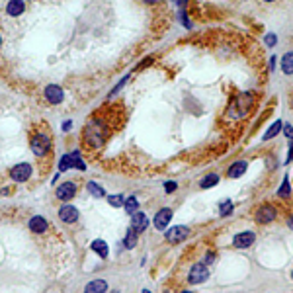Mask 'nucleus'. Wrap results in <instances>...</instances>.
Returning a JSON list of instances; mask_svg holds the SVG:
<instances>
[{
  "label": "nucleus",
  "mask_w": 293,
  "mask_h": 293,
  "mask_svg": "<svg viewBox=\"0 0 293 293\" xmlns=\"http://www.w3.org/2000/svg\"><path fill=\"white\" fill-rule=\"evenodd\" d=\"M108 137H110V123H108V119L102 117V116H96L84 127L82 145H84L86 151L94 153V149H102L104 147V143L108 141Z\"/></svg>",
  "instance_id": "obj_1"
},
{
  "label": "nucleus",
  "mask_w": 293,
  "mask_h": 293,
  "mask_svg": "<svg viewBox=\"0 0 293 293\" xmlns=\"http://www.w3.org/2000/svg\"><path fill=\"white\" fill-rule=\"evenodd\" d=\"M250 106H252V94L250 92H242L236 100L231 102V106H229L227 110V117L229 119H240V117H244L248 114Z\"/></svg>",
  "instance_id": "obj_2"
},
{
  "label": "nucleus",
  "mask_w": 293,
  "mask_h": 293,
  "mask_svg": "<svg viewBox=\"0 0 293 293\" xmlns=\"http://www.w3.org/2000/svg\"><path fill=\"white\" fill-rule=\"evenodd\" d=\"M30 147H32V153L37 159L47 157L51 153V137H49V133H45V131H33Z\"/></svg>",
  "instance_id": "obj_3"
},
{
  "label": "nucleus",
  "mask_w": 293,
  "mask_h": 293,
  "mask_svg": "<svg viewBox=\"0 0 293 293\" xmlns=\"http://www.w3.org/2000/svg\"><path fill=\"white\" fill-rule=\"evenodd\" d=\"M276 217H278V209L274 205H270V203L260 205L256 209V215H254V219H256L258 225H270L272 221H276Z\"/></svg>",
  "instance_id": "obj_4"
},
{
  "label": "nucleus",
  "mask_w": 293,
  "mask_h": 293,
  "mask_svg": "<svg viewBox=\"0 0 293 293\" xmlns=\"http://www.w3.org/2000/svg\"><path fill=\"white\" fill-rule=\"evenodd\" d=\"M32 164L30 163H20L16 164V166H12V170H10V178L14 180V182H28L30 178H32Z\"/></svg>",
  "instance_id": "obj_5"
},
{
  "label": "nucleus",
  "mask_w": 293,
  "mask_h": 293,
  "mask_svg": "<svg viewBox=\"0 0 293 293\" xmlns=\"http://www.w3.org/2000/svg\"><path fill=\"white\" fill-rule=\"evenodd\" d=\"M209 278V270H207V266L203 264V262H199V264H194L192 268H190V274H188V282L195 286V284H203L205 280Z\"/></svg>",
  "instance_id": "obj_6"
},
{
  "label": "nucleus",
  "mask_w": 293,
  "mask_h": 293,
  "mask_svg": "<svg viewBox=\"0 0 293 293\" xmlns=\"http://www.w3.org/2000/svg\"><path fill=\"white\" fill-rule=\"evenodd\" d=\"M188 234H190V229L186 227V225H176V227L168 229V231L164 233V236H166V240H168L170 244H178V242L186 240Z\"/></svg>",
  "instance_id": "obj_7"
},
{
  "label": "nucleus",
  "mask_w": 293,
  "mask_h": 293,
  "mask_svg": "<svg viewBox=\"0 0 293 293\" xmlns=\"http://www.w3.org/2000/svg\"><path fill=\"white\" fill-rule=\"evenodd\" d=\"M68 168H80V170H84L86 168V164L80 161V153L78 151H72L70 155H65L63 159H61V163H59V170L61 172H65Z\"/></svg>",
  "instance_id": "obj_8"
},
{
  "label": "nucleus",
  "mask_w": 293,
  "mask_h": 293,
  "mask_svg": "<svg viewBox=\"0 0 293 293\" xmlns=\"http://www.w3.org/2000/svg\"><path fill=\"white\" fill-rule=\"evenodd\" d=\"M254 240H256V234L250 233V231H244V233L234 234V238H233V246H234V248H248V246L254 244Z\"/></svg>",
  "instance_id": "obj_9"
},
{
  "label": "nucleus",
  "mask_w": 293,
  "mask_h": 293,
  "mask_svg": "<svg viewBox=\"0 0 293 293\" xmlns=\"http://www.w3.org/2000/svg\"><path fill=\"white\" fill-rule=\"evenodd\" d=\"M172 221V209L170 207H163L157 215H155V229L157 231H166V227H168V223Z\"/></svg>",
  "instance_id": "obj_10"
},
{
  "label": "nucleus",
  "mask_w": 293,
  "mask_h": 293,
  "mask_svg": "<svg viewBox=\"0 0 293 293\" xmlns=\"http://www.w3.org/2000/svg\"><path fill=\"white\" fill-rule=\"evenodd\" d=\"M59 219L66 223V225H72V223H76L78 221V209L74 207V205H63L61 209H59Z\"/></svg>",
  "instance_id": "obj_11"
},
{
  "label": "nucleus",
  "mask_w": 293,
  "mask_h": 293,
  "mask_svg": "<svg viewBox=\"0 0 293 293\" xmlns=\"http://www.w3.org/2000/svg\"><path fill=\"white\" fill-rule=\"evenodd\" d=\"M45 98H47L49 104H61V102L65 100V92H63L61 86H57V84H49V86L45 88Z\"/></svg>",
  "instance_id": "obj_12"
},
{
  "label": "nucleus",
  "mask_w": 293,
  "mask_h": 293,
  "mask_svg": "<svg viewBox=\"0 0 293 293\" xmlns=\"http://www.w3.org/2000/svg\"><path fill=\"white\" fill-rule=\"evenodd\" d=\"M76 195V184L74 182H63L59 188H57V197L63 199V201H68Z\"/></svg>",
  "instance_id": "obj_13"
},
{
  "label": "nucleus",
  "mask_w": 293,
  "mask_h": 293,
  "mask_svg": "<svg viewBox=\"0 0 293 293\" xmlns=\"http://www.w3.org/2000/svg\"><path fill=\"white\" fill-rule=\"evenodd\" d=\"M30 231L35 233V234H43V233H47V229H49V221L45 219V217H41V215H35L30 219Z\"/></svg>",
  "instance_id": "obj_14"
},
{
  "label": "nucleus",
  "mask_w": 293,
  "mask_h": 293,
  "mask_svg": "<svg viewBox=\"0 0 293 293\" xmlns=\"http://www.w3.org/2000/svg\"><path fill=\"white\" fill-rule=\"evenodd\" d=\"M149 225V219H147V215L145 213H141V211H135L133 215H131V227L135 229L137 233H143L145 229Z\"/></svg>",
  "instance_id": "obj_15"
},
{
  "label": "nucleus",
  "mask_w": 293,
  "mask_h": 293,
  "mask_svg": "<svg viewBox=\"0 0 293 293\" xmlns=\"http://www.w3.org/2000/svg\"><path fill=\"white\" fill-rule=\"evenodd\" d=\"M106 292H108V282L106 280H92L84 288V293H106Z\"/></svg>",
  "instance_id": "obj_16"
},
{
  "label": "nucleus",
  "mask_w": 293,
  "mask_h": 293,
  "mask_svg": "<svg viewBox=\"0 0 293 293\" xmlns=\"http://www.w3.org/2000/svg\"><path fill=\"white\" fill-rule=\"evenodd\" d=\"M24 10H26L24 0H10V2H8V6H6V12H8V16H12V18L20 16Z\"/></svg>",
  "instance_id": "obj_17"
},
{
  "label": "nucleus",
  "mask_w": 293,
  "mask_h": 293,
  "mask_svg": "<svg viewBox=\"0 0 293 293\" xmlns=\"http://www.w3.org/2000/svg\"><path fill=\"white\" fill-rule=\"evenodd\" d=\"M246 168H248L246 161H238V163H234L227 170V176H229V178H240V176L246 172Z\"/></svg>",
  "instance_id": "obj_18"
},
{
  "label": "nucleus",
  "mask_w": 293,
  "mask_h": 293,
  "mask_svg": "<svg viewBox=\"0 0 293 293\" xmlns=\"http://www.w3.org/2000/svg\"><path fill=\"white\" fill-rule=\"evenodd\" d=\"M90 248L96 252L100 258H108V254H110V248H108L106 240H102V238H96V240L90 244Z\"/></svg>",
  "instance_id": "obj_19"
},
{
  "label": "nucleus",
  "mask_w": 293,
  "mask_h": 293,
  "mask_svg": "<svg viewBox=\"0 0 293 293\" xmlns=\"http://www.w3.org/2000/svg\"><path fill=\"white\" fill-rule=\"evenodd\" d=\"M137 231L133 227L127 229V233H125V238H123V246L125 248H135V244H137Z\"/></svg>",
  "instance_id": "obj_20"
},
{
  "label": "nucleus",
  "mask_w": 293,
  "mask_h": 293,
  "mask_svg": "<svg viewBox=\"0 0 293 293\" xmlns=\"http://www.w3.org/2000/svg\"><path fill=\"white\" fill-rule=\"evenodd\" d=\"M282 70L286 74H293V51H288L284 57H282Z\"/></svg>",
  "instance_id": "obj_21"
},
{
  "label": "nucleus",
  "mask_w": 293,
  "mask_h": 293,
  "mask_svg": "<svg viewBox=\"0 0 293 293\" xmlns=\"http://www.w3.org/2000/svg\"><path fill=\"white\" fill-rule=\"evenodd\" d=\"M219 184V176L217 174H207L201 182H199V186L203 188V190H207V188H213V186H217Z\"/></svg>",
  "instance_id": "obj_22"
},
{
  "label": "nucleus",
  "mask_w": 293,
  "mask_h": 293,
  "mask_svg": "<svg viewBox=\"0 0 293 293\" xmlns=\"http://www.w3.org/2000/svg\"><path fill=\"white\" fill-rule=\"evenodd\" d=\"M123 207H125V211H127L129 215H133V213L139 209V201H137V197H135V195H129V197L123 201Z\"/></svg>",
  "instance_id": "obj_23"
},
{
  "label": "nucleus",
  "mask_w": 293,
  "mask_h": 293,
  "mask_svg": "<svg viewBox=\"0 0 293 293\" xmlns=\"http://www.w3.org/2000/svg\"><path fill=\"white\" fill-rule=\"evenodd\" d=\"M282 127H284V123H282V121H276L274 125H270V129L264 133V141H268V139H274V137H276V135L282 131Z\"/></svg>",
  "instance_id": "obj_24"
},
{
  "label": "nucleus",
  "mask_w": 293,
  "mask_h": 293,
  "mask_svg": "<svg viewBox=\"0 0 293 293\" xmlns=\"http://www.w3.org/2000/svg\"><path fill=\"white\" fill-rule=\"evenodd\" d=\"M86 190L94 195V197H104V195H106V190H104L102 186H98L96 182H88V184H86Z\"/></svg>",
  "instance_id": "obj_25"
},
{
  "label": "nucleus",
  "mask_w": 293,
  "mask_h": 293,
  "mask_svg": "<svg viewBox=\"0 0 293 293\" xmlns=\"http://www.w3.org/2000/svg\"><path fill=\"white\" fill-rule=\"evenodd\" d=\"M290 194H292V188H290V178L286 176V178H284V182H282V186H280V190H278V195H280V197H290Z\"/></svg>",
  "instance_id": "obj_26"
},
{
  "label": "nucleus",
  "mask_w": 293,
  "mask_h": 293,
  "mask_svg": "<svg viewBox=\"0 0 293 293\" xmlns=\"http://www.w3.org/2000/svg\"><path fill=\"white\" fill-rule=\"evenodd\" d=\"M123 201H125V197L121 194H114L108 197V203L114 205V207H123Z\"/></svg>",
  "instance_id": "obj_27"
},
{
  "label": "nucleus",
  "mask_w": 293,
  "mask_h": 293,
  "mask_svg": "<svg viewBox=\"0 0 293 293\" xmlns=\"http://www.w3.org/2000/svg\"><path fill=\"white\" fill-rule=\"evenodd\" d=\"M219 213L223 215V217H227V215H231V211H233V201L231 199H225V201H221V205H219Z\"/></svg>",
  "instance_id": "obj_28"
},
{
  "label": "nucleus",
  "mask_w": 293,
  "mask_h": 293,
  "mask_svg": "<svg viewBox=\"0 0 293 293\" xmlns=\"http://www.w3.org/2000/svg\"><path fill=\"white\" fill-rule=\"evenodd\" d=\"M176 188H178V186H176V182H166V184H164V190H166L168 194H172Z\"/></svg>",
  "instance_id": "obj_29"
},
{
  "label": "nucleus",
  "mask_w": 293,
  "mask_h": 293,
  "mask_svg": "<svg viewBox=\"0 0 293 293\" xmlns=\"http://www.w3.org/2000/svg\"><path fill=\"white\" fill-rule=\"evenodd\" d=\"M266 43H268V47H274V45H276V35H274V33L266 35Z\"/></svg>",
  "instance_id": "obj_30"
},
{
  "label": "nucleus",
  "mask_w": 293,
  "mask_h": 293,
  "mask_svg": "<svg viewBox=\"0 0 293 293\" xmlns=\"http://www.w3.org/2000/svg\"><path fill=\"white\" fill-rule=\"evenodd\" d=\"M284 133H286V137H288V139H293V127L292 125H284Z\"/></svg>",
  "instance_id": "obj_31"
},
{
  "label": "nucleus",
  "mask_w": 293,
  "mask_h": 293,
  "mask_svg": "<svg viewBox=\"0 0 293 293\" xmlns=\"http://www.w3.org/2000/svg\"><path fill=\"white\" fill-rule=\"evenodd\" d=\"M180 18H182V24H184L186 28H192V24H190V20L186 18V14H184V12H180Z\"/></svg>",
  "instance_id": "obj_32"
},
{
  "label": "nucleus",
  "mask_w": 293,
  "mask_h": 293,
  "mask_svg": "<svg viewBox=\"0 0 293 293\" xmlns=\"http://www.w3.org/2000/svg\"><path fill=\"white\" fill-rule=\"evenodd\" d=\"M288 163H293V143L290 145V157H288Z\"/></svg>",
  "instance_id": "obj_33"
},
{
  "label": "nucleus",
  "mask_w": 293,
  "mask_h": 293,
  "mask_svg": "<svg viewBox=\"0 0 293 293\" xmlns=\"http://www.w3.org/2000/svg\"><path fill=\"white\" fill-rule=\"evenodd\" d=\"M172 2H174V4H176V6H184V4H186V2H188V0H172Z\"/></svg>",
  "instance_id": "obj_34"
},
{
  "label": "nucleus",
  "mask_w": 293,
  "mask_h": 293,
  "mask_svg": "<svg viewBox=\"0 0 293 293\" xmlns=\"http://www.w3.org/2000/svg\"><path fill=\"white\" fill-rule=\"evenodd\" d=\"M288 227H290V229L293 231V213L290 215V219H288Z\"/></svg>",
  "instance_id": "obj_35"
},
{
  "label": "nucleus",
  "mask_w": 293,
  "mask_h": 293,
  "mask_svg": "<svg viewBox=\"0 0 293 293\" xmlns=\"http://www.w3.org/2000/svg\"><path fill=\"white\" fill-rule=\"evenodd\" d=\"M70 127H72V123H70V121H65V125H63V129L68 131V129H70Z\"/></svg>",
  "instance_id": "obj_36"
},
{
  "label": "nucleus",
  "mask_w": 293,
  "mask_h": 293,
  "mask_svg": "<svg viewBox=\"0 0 293 293\" xmlns=\"http://www.w3.org/2000/svg\"><path fill=\"white\" fill-rule=\"evenodd\" d=\"M274 66H276V57L270 59V68H274Z\"/></svg>",
  "instance_id": "obj_37"
},
{
  "label": "nucleus",
  "mask_w": 293,
  "mask_h": 293,
  "mask_svg": "<svg viewBox=\"0 0 293 293\" xmlns=\"http://www.w3.org/2000/svg\"><path fill=\"white\" fill-rule=\"evenodd\" d=\"M213 258H215L213 252H207V262H213Z\"/></svg>",
  "instance_id": "obj_38"
},
{
  "label": "nucleus",
  "mask_w": 293,
  "mask_h": 293,
  "mask_svg": "<svg viewBox=\"0 0 293 293\" xmlns=\"http://www.w3.org/2000/svg\"><path fill=\"white\" fill-rule=\"evenodd\" d=\"M143 2H145V4H157L159 0H143Z\"/></svg>",
  "instance_id": "obj_39"
},
{
  "label": "nucleus",
  "mask_w": 293,
  "mask_h": 293,
  "mask_svg": "<svg viewBox=\"0 0 293 293\" xmlns=\"http://www.w3.org/2000/svg\"><path fill=\"white\" fill-rule=\"evenodd\" d=\"M141 293H151V292H149V290H143V292H141Z\"/></svg>",
  "instance_id": "obj_40"
},
{
  "label": "nucleus",
  "mask_w": 293,
  "mask_h": 293,
  "mask_svg": "<svg viewBox=\"0 0 293 293\" xmlns=\"http://www.w3.org/2000/svg\"><path fill=\"white\" fill-rule=\"evenodd\" d=\"M180 293H194V292H188V290H186V292H180Z\"/></svg>",
  "instance_id": "obj_41"
},
{
  "label": "nucleus",
  "mask_w": 293,
  "mask_h": 293,
  "mask_svg": "<svg viewBox=\"0 0 293 293\" xmlns=\"http://www.w3.org/2000/svg\"><path fill=\"white\" fill-rule=\"evenodd\" d=\"M266 2H274V0H266Z\"/></svg>",
  "instance_id": "obj_42"
},
{
  "label": "nucleus",
  "mask_w": 293,
  "mask_h": 293,
  "mask_svg": "<svg viewBox=\"0 0 293 293\" xmlns=\"http://www.w3.org/2000/svg\"><path fill=\"white\" fill-rule=\"evenodd\" d=\"M292 106H293V98H292Z\"/></svg>",
  "instance_id": "obj_43"
},
{
  "label": "nucleus",
  "mask_w": 293,
  "mask_h": 293,
  "mask_svg": "<svg viewBox=\"0 0 293 293\" xmlns=\"http://www.w3.org/2000/svg\"><path fill=\"white\" fill-rule=\"evenodd\" d=\"M292 278H293V272H292Z\"/></svg>",
  "instance_id": "obj_44"
},
{
  "label": "nucleus",
  "mask_w": 293,
  "mask_h": 293,
  "mask_svg": "<svg viewBox=\"0 0 293 293\" xmlns=\"http://www.w3.org/2000/svg\"><path fill=\"white\" fill-rule=\"evenodd\" d=\"M0 43H2V39H0Z\"/></svg>",
  "instance_id": "obj_45"
}]
</instances>
